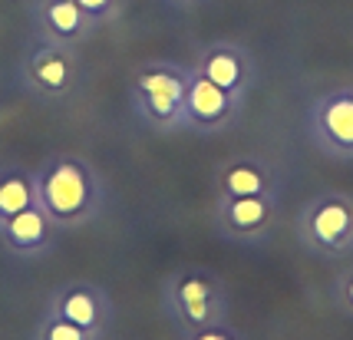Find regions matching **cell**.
<instances>
[{"mask_svg":"<svg viewBox=\"0 0 353 340\" xmlns=\"http://www.w3.org/2000/svg\"><path fill=\"white\" fill-rule=\"evenodd\" d=\"M106 188L99 172L79 155H53L37 169V205L57 228H79L99 215Z\"/></svg>","mask_w":353,"mask_h":340,"instance_id":"1","label":"cell"},{"mask_svg":"<svg viewBox=\"0 0 353 340\" xmlns=\"http://www.w3.org/2000/svg\"><path fill=\"white\" fill-rule=\"evenodd\" d=\"M188 77H192V66H182V63H142L132 73V83H129V99H132V109H136L139 119L155 132L182 129Z\"/></svg>","mask_w":353,"mask_h":340,"instance_id":"2","label":"cell"},{"mask_svg":"<svg viewBox=\"0 0 353 340\" xmlns=\"http://www.w3.org/2000/svg\"><path fill=\"white\" fill-rule=\"evenodd\" d=\"M297 238L321 258H340L353 251V195L317 192L297 215Z\"/></svg>","mask_w":353,"mask_h":340,"instance_id":"3","label":"cell"},{"mask_svg":"<svg viewBox=\"0 0 353 340\" xmlns=\"http://www.w3.org/2000/svg\"><path fill=\"white\" fill-rule=\"evenodd\" d=\"M304 129L317 152L353 162V83L330 86L314 96L304 112Z\"/></svg>","mask_w":353,"mask_h":340,"instance_id":"4","label":"cell"},{"mask_svg":"<svg viewBox=\"0 0 353 340\" xmlns=\"http://www.w3.org/2000/svg\"><path fill=\"white\" fill-rule=\"evenodd\" d=\"M79 57L77 47H63L53 40H37L20 63V79L40 99H66L79 86Z\"/></svg>","mask_w":353,"mask_h":340,"instance_id":"5","label":"cell"},{"mask_svg":"<svg viewBox=\"0 0 353 340\" xmlns=\"http://www.w3.org/2000/svg\"><path fill=\"white\" fill-rule=\"evenodd\" d=\"M241 112H245L241 99H234L212 79H205L201 73L192 70L188 90H185L182 129L199 132V136H215V132H225V129L241 123Z\"/></svg>","mask_w":353,"mask_h":340,"instance_id":"6","label":"cell"},{"mask_svg":"<svg viewBox=\"0 0 353 340\" xmlns=\"http://www.w3.org/2000/svg\"><path fill=\"white\" fill-rule=\"evenodd\" d=\"M192 70L201 73L205 79H212L215 86H221L225 93H231L241 103H248V96H251L254 83H258L254 53L245 43H234V40H215V43L201 47L195 63H192Z\"/></svg>","mask_w":353,"mask_h":340,"instance_id":"7","label":"cell"},{"mask_svg":"<svg viewBox=\"0 0 353 340\" xmlns=\"http://www.w3.org/2000/svg\"><path fill=\"white\" fill-rule=\"evenodd\" d=\"M277 201L281 195H248V199H215V225L218 232L241 241V245H254L264 241L271 228L277 225Z\"/></svg>","mask_w":353,"mask_h":340,"instance_id":"8","label":"cell"},{"mask_svg":"<svg viewBox=\"0 0 353 340\" xmlns=\"http://www.w3.org/2000/svg\"><path fill=\"white\" fill-rule=\"evenodd\" d=\"M248 195H281V175L268 155L241 152L218 166L215 199H248Z\"/></svg>","mask_w":353,"mask_h":340,"instance_id":"9","label":"cell"},{"mask_svg":"<svg viewBox=\"0 0 353 340\" xmlns=\"http://www.w3.org/2000/svg\"><path fill=\"white\" fill-rule=\"evenodd\" d=\"M172 304L179 310L185 327H215V317L221 310V291L212 274L205 271H185L172 281Z\"/></svg>","mask_w":353,"mask_h":340,"instance_id":"10","label":"cell"},{"mask_svg":"<svg viewBox=\"0 0 353 340\" xmlns=\"http://www.w3.org/2000/svg\"><path fill=\"white\" fill-rule=\"evenodd\" d=\"M33 17H37L40 37L53 40V43H63V47H79L96 30V23L79 10L77 0H37Z\"/></svg>","mask_w":353,"mask_h":340,"instance_id":"11","label":"cell"},{"mask_svg":"<svg viewBox=\"0 0 353 340\" xmlns=\"http://www.w3.org/2000/svg\"><path fill=\"white\" fill-rule=\"evenodd\" d=\"M60 232L53 225V218L46 215L40 205H30L23 212H17L14 218L0 221V238L3 245L17 251V254H40L53 245V234Z\"/></svg>","mask_w":353,"mask_h":340,"instance_id":"12","label":"cell"},{"mask_svg":"<svg viewBox=\"0 0 353 340\" xmlns=\"http://www.w3.org/2000/svg\"><path fill=\"white\" fill-rule=\"evenodd\" d=\"M106 310H109L106 297L96 291L92 284H73V288L57 294V301H53V314L57 317L83 327L90 334H96L99 327L106 324Z\"/></svg>","mask_w":353,"mask_h":340,"instance_id":"13","label":"cell"},{"mask_svg":"<svg viewBox=\"0 0 353 340\" xmlns=\"http://www.w3.org/2000/svg\"><path fill=\"white\" fill-rule=\"evenodd\" d=\"M30 205H37V172L3 166L0 169V221L14 218Z\"/></svg>","mask_w":353,"mask_h":340,"instance_id":"14","label":"cell"},{"mask_svg":"<svg viewBox=\"0 0 353 340\" xmlns=\"http://www.w3.org/2000/svg\"><path fill=\"white\" fill-rule=\"evenodd\" d=\"M92 337H96V334L70 324V321H63L57 314H50L43 321V327H40V334H37V340H92Z\"/></svg>","mask_w":353,"mask_h":340,"instance_id":"15","label":"cell"},{"mask_svg":"<svg viewBox=\"0 0 353 340\" xmlns=\"http://www.w3.org/2000/svg\"><path fill=\"white\" fill-rule=\"evenodd\" d=\"M77 3L96 27H99V23H112L125 7V0H77Z\"/></svg>","mask_w":353,"mask_h":340,"instance_id":"16","label":"cell"},{"mask_svg":"<svg viewBox=\"0 0 353 340\" xmlns=\"http://www.w3.org/2000/svg\"><path fill=\"white\" fill-rule=\"evenodd\" d=\"M337 301H340V304H343L347 310H353V271L340 278V284H337Z\"/></svg>","mask_w":353,"mask_h":340,"instance_id":"17","label":"cell"},{"mask_svg":"<svg viewBox=\"0 0 353 340\" xmlns=\"http://www.w3.org/2000/svg\"><path fill=\"white\" fill-rule=\"evenodd\" d=\"M188 340H238V337L228 334V330H218V327H199Z\"/></svg>","mask_w":353,"mask_h":340,"instance_id":"18","label":"cell"},{"mask_svg":"<svg viewBox=\"0 0 353 340\" xmlns=\"http://www.w3.org/2000/svg\"><path fill=\"white\" fill-rule=\"evenodd\" d=\"M172 7H179V10H192V7H205V3H212V0H169Z\"/></svg>","mask_w":353,"mask_h":340,"instance_id":"19","label":"cell"}]
</instances>
